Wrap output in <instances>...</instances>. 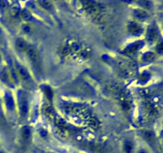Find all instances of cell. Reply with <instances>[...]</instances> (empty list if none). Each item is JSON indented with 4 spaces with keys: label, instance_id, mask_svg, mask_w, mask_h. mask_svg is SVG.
<instances>
[{
    "label": "cell",
    "instance_id": "18",
    "mask_svg": "<svg viewBox=\"0 0 163 153\" xmlns=\"http://www.w3.org/2000/svg\"><path fill=\"white\" fill-rule=\"evenodd\" d=\"M156 51L160 54H163V42L159 43L156 47Z\"/></svg>",
    "mask_w": 163,
    "mask_h": 153
},
{
    "label": "cell",
    "instance_id": "10",
    "mask_svg": "<svg viewBox=\"0 0 163 153\" xmlns=\"http://www.w3.org/2000/svg\"><path fill=\"white\" fill-rule=\"evenodd\" d=\"M44 112H45V116L50 119H53V117H55L54 111H53V108L50 105H45V108H44Z\"/></svg>",
    "mask_w": 163,
    "mask_h": 153
},
{
    "label": "cell",
    "instance_id": "5",
    "mask_svg": "<svg viewBox=\"0 0 163 153\" xmlns=\"http://www.w3.org/2000/svg\"><path fill=\"white\" fill-rule=\"evenodd\" d=\"M22 140L25 144H28L31 139V129L29 127H23L21 132Z\"/></svg>",
    "mask_w": 163,
    "mask_h": 153
},
{
    "label": "cell",
    "instance_id": "19",
    "mask_svg": "<svg viewBox=\"0 0 163 153\" xmlns=\"http://www.w3.org/2000/svg\"><path fill=\"white\" fill-rule=\"evenodd\" d=\"M122 107H123V109L124 110H129L130 109V104L129 103L127 102V101H123V103H122Z\"/></svg>",
    "mask_w": 163,
    "mask_h": 153
},
{
    "label": "cell",
    "instance_id": "14",
    "mask_svg": "<svg viewBox=\"0 0 163 153\" xmlns=\"http://www.w3.org/2000/svg\"><path fill=\"white\" fill-rule=\"evenodd\" d=\"M40 6L42 7V8H44L47 11H50L52 8H53V5H52V3L51 2H49V1H40L39 3Z\"/></svg>",
    "mask_w": 163,
    "mask_h": 153
},
{
    "label": "cell",
    "instance_id": "6",
    "mask_svg": "<svg viewBox=\"0 0 163 153\" xmlns=\"http://www.w3.org/2000/svg\"><path fill=\"white\" fill-rule=\"evenodd\" d=\"M56 132H57L58 136L61 139H66L68 136V130L66 129L65 126H57Z\"/></svg>",
    "mask_w": 163,
    "mask_h": 153
},
{
    "label": "cell",
    "instance_id": "1",
    "mask_svg": "<svg viewBox=\"0 0 163 153\" xmlns=\"http://www.w3.org/2000/svg\"><path fill=\"white\" fill-rule=\"evenodd\" d=\"M127 30L130 34L133 35H140L143 31V28L139 23H138L136 22H131L127 25Z\"/></svg>",
    "mask_w": 163,
    "mask_h": 153
},
{
    "label": "cell",
    "instance_id": "4",
    "mask_svg": "<svg viewBox=\"0 0 163 153\" xmlns=\"http://www.w3.org/2000/svg\"><path fill=\"white\" fill-rule=\"evenodd\" d=\"M15 47L16 49L19 52L23 53L27 52V50L28 49L29 46L27 45V42L22 38H18L15 41Z\"/></svg>",
    "mask_w": 163,
    "mask_h": 153
},
{
    "label": "cell",
    "instance_id": "8",
    "mask_svg": "<svg viewBox=\"0 0 163 153\" xmlns=\"http://www.w3.org/2000/svg\"><path fill=\"white\" fill-rule=\"evenodd\" d=\"M146 38H147V40L150 42H153L154 41H155L156 38H157V31L154 27H150L148 30Z\"/></svg>",
    "mask_w": 163,
    "mask_h": 153
},
{
    "label": "cell",
    "instance_id": "21",
    "mask_svg": "<svg viewBox=\"0 0 163 153\" xmlns=\"http://www.w3.org/2000/svg\"><path fill=\"white\" fill-rule=\"evenodd\" d=\"M0 60H1V57H0Z\"/></svg>",
    "mask_w": 163,
    "mask_h": 153
},
{
    "label": "cell",
    "instance_id": "20",
    "mask_svg": "<svg viewBox=\"0 0 163 153\" xmlns=\"http://www.w3.org/2000/svg\"><path fill=\"white\" fill-rule=\"evenodd\" d=\"M138 153H147V152H146L145 150H140Z\"/></svg>",
    "mask_w": 163,
    "mask_h": 153
},
{
    "label": "cell",
    "instance_id": "16",
    "mask_svg": "<svg viewBox=\"0 0 163 153\" xmlns=\"http://www.w3.org/2000/svg\"><path fill=\"white\" fill-rule=\"evenodd\" d=\"M143 58H144L145 61H149V62H150L153 59H154V55L151 54V53H146L143 56Z\"/></svg>",
    "mask_w": 163,
    "mask_h": 153
},
{
    "label": "cell",
    "instance_id": "13",
    "mask_svg": "<svg viewBox=\"0 0 163 153\" xmlns=\"http://www.w3.org/2000/svg\"><path fill=\"white\" fill-rule=\"evenodd\" d=\"M21 114L22 116H26L27 114V112H28V104H27V101L26 100H22L21 103Z\"/></svg>",
    "mask_w": 163,
    "mask_h": 153
},
{
    "label": "cell",
    "instance_id": "3",
    "mask_svg": "<svg viewBox=\"0 0 163 153\" xmlns=\"http://www.w3.org/2000/svg\"><path fill=\"white\" fill-rule=\"evenodd\" d=\"M17 70H18V73H19V77L21 78V79L23 81H29V80H31V78H30L29 72L27 71L26 68L22 66V65H19L18 68H17Z\"/></svg>",
    "mask_w": 163,
    "mask_h": 153
},
{
    "label": "cell",
    "instance_id": "7",
    "mask_svg": "<svg viewBox=\"0 0 163 153\" xmlns=\"http://www.w3.org/2000/svg\"><path fill=\"white\" fill-rule=\"evenodd\" d=\"M134 17L138 20H146L148 18V14L143 10L137 9L134 11Z\"/></svg>",
    "mask_w": 163,
    "mask_h": 153
},
{
    "label": "cell",
    "instance_id": "22",
    "mask_svg": "<svg viewBox=\"0 0 163 153\" xmlns=\"http://www.w3.org/2000/svg\"><path fill=\"white\" fill-rule=\"evenodd\" d=\"M0 153H4V152H0Z\"/></svg>",
    "mask_w": 163,
    "mask_h": 153
},
{
    "label": "cell",
    "instance_id": "15",
    "mask_svg": "<svg viewBox=\"0 0 163 153\" xmlns=\"http://www.w3.org/2000/svg\"><path fill=\"white\" fill-rule=\"evenodd\" d=\"M6 106L10 110H13L14 108V101L12 97L10 96H6Z\"/></svg>",
    "mask_w": 163,
    "mask_h": 153
},
{
    "label": "cell",
    "instance_id": "17",
    "mask_svg": "<svg viewBox=\"0 0 163 153\" xmlns=\"http://www.w3.org/2000/svg\"><path fill=\"white\" fill-rule=\"evenodd\" d=\"M11 15L13 16H16L19 12V8L18 7V6H13L12 7H11Z\"/></svg>",
    "mask_w": 163,
    "mask_h": 153
},
{
    "label": "cell",
    "instance_id": "11",
    "mask_svg": "<svg viewBox=\"0 0 163 153\" xmlns=\"http://www.w3.org/2000/svg\"><path fill=\"white\" fill-rule=\"evenodd\" d=\"M21 18L23 19L24 21H30L32 19V14L29 12L27 9H24L20 12Z\"/></svg>",
    "mask_w": 163,
    "mask_h": 153
},
{
    "label": "cell",
    "instance_id": "2",
    "mask_svg": "<svg viewBox=\"0 0 163 153\" xmlns=\"http://www.w3.org/2000/svg\"><path fill=\"white\" fill-rule=\"evenodd\" d=\"M27 57L29 58V62H31V63L35 66L36 68H38L39 66V57L37 53L36 52V50L33 48H28L27 50Z\"/></svg>",
    "mask_w": 163,
    "mask_h": 153
},
{
    "label": "cell",
    "instance_id": "9",
    "mask_svg": "<svg viewBox=\"0 0 163 153\" xmlns=\"http://www.w3.org/2000/svg\"><path fill=\"white\" fill-rule=\"evenodd\" d=\"M124 151L125 153H132L134 151V144L131 141L126 140L124 144Z\"/></svg>",
    "mask_w": 163,
    "mask_h": 153
},
{
    "label": "cell",
    "instance_id": "12",
    "mask_svg": "<svg viewBox=\"0 0 163 153\" xmlns=\"http://www.w3.org/2000/svg\"><path fill=\"white\" fill-rule=\"evenodd\" d=\"M43 92H44V94H45V96L48 98V100H49V101H51L53 96V94L52 89H51L49 86H45V87L43 88Z\"/></svg>",
    "mask_w": 163,
    "mask_h": 153
}]
</instances>
